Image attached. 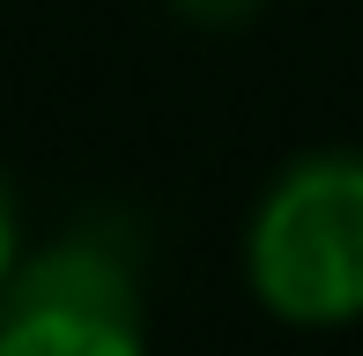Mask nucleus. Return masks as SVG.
<instances>
[{"label": "nucleus", "mask_w": 363, "mask_h": 356, "mask_svg": "<svg viewBox=\"0 0 363 356\" xmlns=\"http://www.w3.org/2000/svg\"><path fill=\"white\" fill-rule=\"evenodd\" d=\"M245 282L282 327L363 319V149H304L245 223Z\"/></svg>", "instance_id": "obj_1"}, {"label": "nucleus", "mask_w": 363, "mask_h": 356, "mask_svg": "<svg viewBox=\"0 0 363 356\" xmlns=\"http://www.w3.org/2000/svg\"><path fill=\"white\" fill-rule=\"evenodd\" d=\"M171 8H178V15H193V23H208V30H223V23H245L259 0H171Z\"/></svg>", "instance_id": "obj_3"}, {"label": "nucleus", "mask_w": 363, "mask_h": 356, "mask_svg": "<svg viewBox=\"0 0 363 356\" xmlns=\"http://www.w3.org/2000/svg\"><path fill=\"white\" fill-rule=\"evenodd\" d=\"M0 356H148L141 260L119 223H74L8 267Z\"/></svg>", "instance_id": "obj_2"}, {"label": "nucleus", "mask_w": 363, "mask_h": 356, "mask_svg": "<svg viewBox=\"0 0 363 356\" xmlns=\"http://www.w3.org/2000/svg\"><path fill=\"white\" fill-rule=\"evenodd\" d=\"M15 260H23V216H15V193H8V178H0V282H8Z\"/></svg>", "instance_id": "obj_4"}]
</instances>
